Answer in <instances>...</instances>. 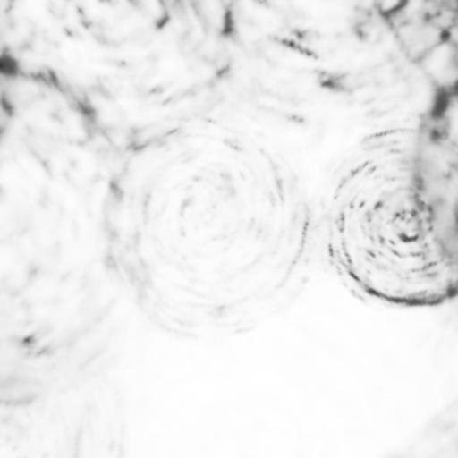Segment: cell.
<instances>
[{"label": "cell", "mask_w": 458, "mask_h": 458, "mask_svg": "<svg viewBox=\"0 0 458 458\" xmlns=\"http://www.w3.org/2000/svg\"><path fill=\"white\" fill-rule=\"evenodd\" d=\"M102 233L132 304L184 338L263 324L318 252L317 202L297 165L265 136L211 116L161 127L122 156Z\"/></svg>", "instance_id": "6da1fadb"}, {"label": "cell", "mask_w": 458, "mask_h": 458, "mask_svg": "<svg viewBox=\"0 0 458 458\" xmlns=\"http://www.w3.org/2000/svg\"><path fill=\"white\" fill-rule=\"evenodd\" d=\"M317 247L342 284L392 308L454 297V156L424 123L361 138L317 202Z\"/></svg>", "instance_id": "7a4b0ae2"}]
</instances>
